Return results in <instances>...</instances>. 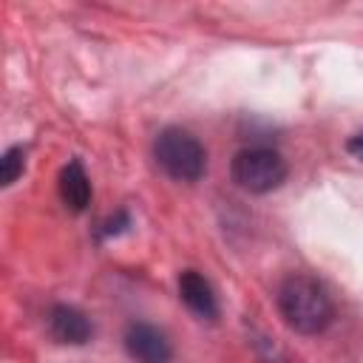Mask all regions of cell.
<instances>
[{
    "label": "cell",
    "instance_id": "7",
    "mask_svg": "<svg viewBox=\"0 0 363 363\" xmlns=\"http://www.w3.org/2000/svg\"><path fill=\"white\" fill-rule=\"evenodd\" d=\"M60 199L74 213H82L88 207V201H91V182L85 176V167L77 159L68 162L62 167V173H60Z\"/></svg>",
    "mask_w": 363,
    "mask_h": 363
},
{
    "label": "cell",
    "instance_id": "2",
    "mask_svg": "<svg viewBox=\"0 0 363 363\" xmlns=\"http://www.w3.org/2000/svg\"><path fill=\"white\" fill-rule=\"evenodd\" d=\"M153 156L176 182H199L207 170L204 145L184 128H164L153 142Z\"/></svg>",
    "mask_w": 363,
    "mask_h": 363
},
{
    "label": "cell",
    "instance_id": "1",
    "mask_svg": "<svg viewBox=\"0 0 363 363\" xmlns=\"http://www.w3.org/2000/svg\"><path fill=\"white\" fill-rule=\"evenodd\" d=\"M278 309H281L286 326L301 335H318L335 318V306H332L326 286L318 278L303 275V272H295L281 284Z\"/></svg>",
    "mask_w": 363,
    "mask_h": 363
},
{
    "label": "cell",
    "instance_id": "6",
    "mask_svg": "<svg viewBox=\"0 0 363 363\" xmlns=\"http://www.w3.org/2000/svg\"><path fill=\"white\" fill-rule=\"evenodd\" d=\"M48 326H51V335H54L60 343H74V346L88 343V340H91V332H94V329H91V320H88L79 309L65 306V303H60V306L51 309Z\"/></svg>",
    "mask_w": 363,
    "mask_h": 363
},
{
    "label": "cell",
    "instance_id": "4",
    "mask_svg": "<svg viewBox=\"0 0 363 363\" xmlns=\"http://www.w3.org/2000/svg\"><path fill=\"white\" fill-rule=\"evenodd\" d=\"M125 352L136 363H170L173 357L167 335L153 323H130L125 332Z\"/></svg>",
    "mask_w": 363,
    "mask_h": 363
},
{
    "label": "cell",
    "instance_id": "9",
    "mask_svg": "<svg viewBox=\"0 0 363 363\" xmlns=\"http://www.w3.org/2000/svg\"><path fill=\"white\" fill-rule=\"evenodd\" d=\"M346 150H349L352 156H357V159L363 162V133H357V136H352V139L346 142Z\"/></svg>",
    "mask_w": 363,
    "mask_h": 363
},
{
    "label": "cell",
    "instance_id": "3",
    "mask_svg": "<svg viewBox=\"0 0 363 363\" xmlns=\"http://www.w3.org/2000/svg\"><path fill=\"white\" fill-rule=\"evenodd\" d=\"M233 182L247 193H269L286 179V159L272 147H244L230 164Z\"/></svg>",
    "mask_w": 363,
    "mask_h": 363
},
{
    "label": "cell",
    "instance_id": "8",
    "mask_svg": "<svg viewBox=\"0 0 363 363\" xmlns=\"http://www.w3.org/2000/svg\"><path fill=\"white\" fill-rule=\"evenodd\" d=\"M0 179H3V184L9 187V184H14L17 182V176L23 173V147H9L6 153H3V159H0Z\"/></svg>",
    "mask_w": 363,
    "mask_h": 363
},
{
    "label": "cell",
    "instance_id": "5",
    "mask_svg": "<svg viewBox=\"0 0 363 363\" xmlns=\"http://www.w3.org/2000/svg\"><path fill=\"white\" fill-rule=\"evenodd\" d=\"M179 295H182V301H184L199 318L213 320V318L218 315L216 292H213L210 281H207L201 272H196V269H184V272L179 275Z\"/></svg>",
    "mask_w": 363,
    "mask_h": 363
}]
</instances>
